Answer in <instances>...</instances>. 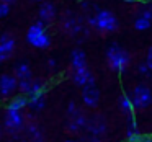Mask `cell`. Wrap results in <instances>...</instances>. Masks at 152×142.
<instances>
[{
    "label": "cell",
    "mask_w": 152,
    "mask_h": 142,
    "mask_svg": "<svg viewBox=\"0 0 152 142\" xmlns=\"http://www.w3.org/2000/svg\"><path fill=\"white\" fill-rule=\"evenodd\" d=\"M31 67H30V64L28 62H25V60H21V62H18V64H15V67H13V75L17 77L18 80H28V79H31Z\"/></svg>",
    "instance_id": "cell-15"
},
{
    "label": "cell",
    "mask_w": 152,
    "mask_h": 142,
    "mask_svg": "<svg viewBox=\"0 0 152 142\" xmlns=\"http://www.w3.org/2000/svg\"><path fill=\"white\" fill-rule=\"evenodd\" d=\"M72 80L75 82V85L80 87V88L95 83V77H93L92 70H90L88 67H85V69H79V70H72Z\"/></svg>",
    "instance_id": "cell-11"
},
{
    "label": "cell",
    "mask_w": 152,
    "mask_h": 142,
    "mask_svg": "<svg viewBox=\"0 0 152 142\" xmlns=\"http://www.w3.org/2000/svg\"><path fill=\"white\" fill-rule=\"evenodd\" d=\"M61 26H62L64 33H67L72 38H79L82 34H87V30H85V25H83L82 18L77 17L72 12H66L64 13L62 20H61Z\"/></svg>",
    "instance_id": "cell-4"
},
{
    "label": "cell",
    "mask_w": 152,
    "mask_h": 142,
    "mask_svg": "<svg viewBox=\"0 0 152 142\" xmlns=\"http://www.w3.org/2000/svg\"><path fill=\"white\" fill-rule=\"evenodd\" d=\"M64 142H77V141H72V139H67V141H64Z\"/></svg>",
    "instance_id": "cell-29"
},
{
    "label": "cell",
    "mask_w": 152,
    "mask_h": 142,
    "mask_svg": "<svg viewBox=\"0 0 152 142\" xmlns=\"http://www.w3.org/2000/svg\"><path fill=\"white\" fill-rule=\"evenodd\" d=\"M34 2H39V4H43V2H46V0H34Z\"/></svg>",
    "instance_id": "cell-30"
},
{
    "label": "cell",
    "mask_w": 152,
    "mask_h": 142,
    "mask_svg": "<svg viewBox=\"0 0 152 142\" xmlns=\"http://www.w3.org/2000/svg\"><path fill=\"white\" fill-rule=\"evenodd\" d=\"M0 131H2V127H0Z\"/></svg>",
    "instance_id": "cell-32"
},
{
    "label": "cell",
    "mask_w": 152,
    "mask_h": 142,
    "mask_svg": "<svg viewBox=\"0 0 152 142\" xmlns=\"http://www.w3.org/2000/svg\"><path fill=\"white\" fill-rule=\"evenodd\" d=\"M10 13V4H5V2H0V18L8 17Z\"/></svg>",
    "instance_id": "cell-22"
},
{
    "label": "cell",
    "mask_w": 152,
    "mask_h": 142,
    "mask_svg": "<svg viewBox=\"0 0 152 142\" xmlns=\"http://www.w3.org/2000/svg\"><path fill=\"white\" fill-rule=\"evenodd\" d=\"M4 60H5V59H4V57H2V54H0V64L4 62Z\"/></svg>",
    "instance_id": "cell-28"
},
{
    "label": "cell",
    "mask_w": 152,
    "mask_h": 142,
    "mask_svg": "<svg viewBox=\"0 0 152 142\" xmlns=\"http://www.w3.org/2000/svg\"><path fill=\"white\" fill-rule=\"evenodd\" d=\"M106 62H108L110 69L115 72L121 74L128 69V66L131 64V56L126 49H123L118 43H113L106 49Z\"/></svg>",
    "instance_id": "cell-2"
},
{
    "label": "cell",
    "mask_w": 152,
    "mask_h": 142,
    "mask_svg": "<svg viewBox=\"0 0 152 142\" xmlns=\"http://www.w3.org/2000/svg\"><path fill=\"white\" fill-rule=\"evenodd\" d=\"M118 105H119V109H121L124 114L128 116H134V103L131 100V95H119L118 98Z\"/></svg>",
    "instance_id": "cell-16"
},
{
    "label": "cell",
    "mask_w": 152,
    "mask_h": 142,
    "mask_svg": "<svg viewBox=\"0 0 152 142\" xmlns=\"http://www.w3.org/2000/svg\"><path fill=\"white\" fill-rule=\"evenodd\" d=\"M82 101L83 105H87L88 108H95L100 103V90L96 88L95 83L87 85L82 88Z\"/></svg>",
    "instance_id": "cell-10"
},
{
    "label": "cell",
    "mask_w": 152,
    "mask_h": 142,
    "mask_svg": "<svg viewBox=\"0 0 152 142\" xmlns=\"http://www.w3.org/2000/svg\"><path fill=\"white\" fill-rule=\"evenodd\" d=\"M18 90V79L10 74L0 75V98H10Z\"/></svg>",
    "instance_id": "cell-8"
},
{
    "label": "cell",
    "mask_w": 152,
    "mask_h": 142,
    "mask_svg": "<svg viewBox=\"0 0 152 142\" xmlns=\"http://www.w3.org/2000/svg\"><path fill=\"white\" fill-rule=\"evenodd\" d=\"M38 17H39V21H43L44 25H49L54 21L56 18V7H54L53 2H43L39 5V10H38Z\"/></svg>",
    "instance_id": "cell-12"
},
{
    "label": "cell",
    "mask_w": 152,
    "mask_h": 142,
    "mask_svg": "<svg viewBox=\"0 0 152 142\" xmlns=\"http://www.w3.org/2000/svg\"><path fill=\"white\" fill-rule=\"evenodd\" d=\"M87 122H88V118L83 114V111H77L75 114L67 116V124H66V131L70 132V134H82L87 129Z\"/></svg>",
    "instance_id": "cell-7"
},
{
    "label": "cell",
    "mask_w": 152,
    "mask_h": 142,
    "mask_svg": "<svg viewBox=\"0 0 152 142\" xmlns=\"http://www.w3.org/2000/svg\"><path fill=\"white\" fill-rule=\"evenodd\" d=\"M79 142H103V141H102V137H96V135H92L88 132H85V134L80 135Z\"/></svg>",
    "instance_id": "cell-21"
},
{
    "label": "cell",
    "mask_w": 152,
    "mask_h": 142,
    "mask_svg": "<svg viewBox=\"0 0 152 142\" xmlns=\"http://www.w3.org/2000/svg\"><path fill=\"white\" fill-rule=\"evenodd\" d=\"M48 67H49L51 70H56V69H57V60L54 59V57H51V59H48Z\"/></svg>",
    "instance_id": "cell-24"
},
{
    "label": "cell",
    "mask_w": 152,
    "mask_h": 142,
    "mask_svg": "<svg viewBox=\"0 0 152 142\" xmlns=\"http://www.w3.org/2000/svg\"><path fill=\"white\" fill-rule=\"evenodd\" d=\"M137 72L141 74L142 77H151L152 70H151V67H149L147 64H145V60H144V62H141V64L137 66Z\"/></svg>",
    "instance_id": "cell-20"
},
{
    "label": "cell",
    "mask_w": 152,
    "mask_h": 142,
    "mask_svg": "<svg viewBox=\"0 0 152 142\" xmlns=\"http://www.w3.org/2000/svg\"><path fill=\"white\" fill-rule=\"evenodd\" d=\"M85 132L92 135H96V137H103L106 134V119L103 118L102 114H93L88 118V122H87V129Z\"/></svg>",
    "instance_id": "cell-9"
},
{
    "label": "cell",
    "mask_w": 152,
    "mask_h": 142,
    "mask_svg": "<svg viewBox=\"0 0 152 142\" xmlns=\"http://www.w3.org/2000/svg\"><path fill=\"white\" fill-rule=\"evenodd\" d=\"M139 142H152V135H142Z\"/></svg>",
    "instance_id": "cell-25"
},
{
    "label": "cell",
    "mask_w": 152,
    "mask_h": 142,
    "mask_svg": "<svg viewBox=\"0 0 152 142\" xmlns=\"http://www.w3.org/2000/svg\"><path fill=\"white\" fill-rule=\"evenodd\" d=\"M87 23H88L90 28L96 30L102 34L113 33V31L118 30V18L115 17L113 12L105 10V8H102V10L88 15V17H87Z\"/></svg>",
    "instance_id": "cell-1"
},
{
    "label": "cell",
    "mask_w": 152,
    "mask_h": 142,
    "mask_svg": "<svg viewBox=\"0 0 152 142\" xmlns=\"http://www.w3.org/2000/svg\"><path fill=\"white\" fill-rule=\"evenodd\" d=\"M31 87H33V79H28V80H18V90H20L21 95H30L31 92Z\"/></svg>",
    "instance_id": "cell-19"
},
{
    "label": "cell",
    "mask_w": 152,
    "mask_h": 142,
    "mask_svg": "<svg viewBox=\"0 0 152 142\" xmlns=\"http://www.w3.org/2000/svg\"><path fill=\"white\" fill-rule=\"evenodd\" d=\"M15 51V38L8 33L0 34V54L4 59H8V57L13 54Z\"/></svg>",
    "instance_id": "cell-13"
},
{
    "label": "cell",
    "mask_w": 152,
    "mask_h": 142,
    "mask_svg": "<svg viewBox=\"0 0 152 142\" xmlns=\"http://www.w3.org/2000/svg\"><path fill=\"white\" fill-rule=\"evenodd\" d=\"M70 67H72V70H79L87 67V54L83 49L77 47V49L72 51V54H70Z\"/></svg>",
    "instance_id": "cell-14"
},
{
    "label": "cell",
    "mask_w": 152,
    "mask_h": 142,
    "mask_svg": "<svg viewBox=\"0 0 152 142\" xmlns=\"http://www.w3.org/2000/svg\"><path fill=\"white\" fill-rule=\"evenodd\" d=\"M123 2H126V4H132V2H137V0H123Z\"/></svg>",
    "instance_id": "cell-27"
},
{
    "label": "cell",
    "mask_w": 152,
    "mask_h": 142,
    "mask_svg": "<svg viewBox=\"0 0 152 142\" xmlns=\"http://www.w3.org/2000/svg\"><path fill=\"white\" fill-rule=\"evenodd\" d=\"M4 122H5V129H7L8 132L17 134V132H20L25 126V116L21 111H17V109H7Z\"/></svg>",
    "instance_id": "cell-6"
},
{
    "label": "cell",
    "mask_w": 152,
    "mask_h": 142,
    "mask_svg": "<svg viewBox=\"0 0 152 142\" xmlns=\"http://www.w3.org/2000/svg\"><path fill=\"white\" fill-rule=\"evenodd\" d=\"M79 2H83V0H79Z\"/></svg>",
    "instance_id": "cell-31"
},
{
    "label": "cell",
    "mask_w": 152,
    "mask_h": 142,
    "mask_svg": "<svg viewBox=\"0 0 152 142\" xmlns=\"http://www.w3.org/2000/svg\"><path fill=\"white\" fill-rule=\"evenodd\" d=\"M26 41L36 49H48L51 46V36L43 21H36L26 31Z\"/></svg>",
    "instance_id": "cell-3"
},
{
    "label": "cell",
    "mask_w": 152,
    "mask_h": 142,
    "mask_svg": "<svg viewBox=\"0 0 152 142\" xmlns=\"http://www.w3.org/2000/svg\"><path fill=\"white\" fill-rule=\"evenodd\" d=\"M28 106L34 111H39L46 106V95L44 93H34L28 96Z\"/></svg>",
    "instance_id": "cell-17"
},
{
    "label": "cell",
    "mask_w": 152,
    "mask_h": 142,
    "mask_svg": "<svg viewBox=\"0 0 152 142\" xmlns=\"http://www.w3.org/2000/svg\"><path fill=\"white\" fill-rule=\"evenodd\" d=\"M131 100L134 103L136 109H145L152 106V90L144 83H139L132 88L131 92Z\"/></svg>",
    "instance_id": "cell-5"
},
{
    "label": "cell",
    "mask_w": 152,
    "mask_h": 142,
    "mask_svg": "<svg viewBox=\"0 0 152 142\" xmlns=\"http://www.w3.org/2000/svg\"><path fill=\"white\" fill-rule=\"evenodd\" d=\"M145 64H147V66L151 67V70H152V46L147 49V54H145Z\"/></svg>",
    "instance_id": "cell-23"
},
{
    "label": "cell",
    "mask_w": 152,
    "mask_h": 142,
    "mask_svg": "<svg viewBox=\"0 0 152 142\" xmlns=\"http://www.w3.org/2000/svg\"><path fill=\"white\" fill-rule=\"evenodd\" d=\"M0 2H5V4H13L15 0H0Z\"/></svg>",
    "instance_id": "cell-26"
},
{
    "label": "cell",
    "mask_w": 152,
    "mask_h": 142,
    "mask_svg": "<svg viewBox=\"0 0 152 142\" xmlns=\"http://www.w3.org/2000/svg\"><path fill=\"white\" fill-rule=\"evenodd\" d=\"M28 106V96L26 95H18L13 100H10L7 109H17V111H23Z\"/></svg>",
    "instance_id": "cell-18"
}]
</instances>
